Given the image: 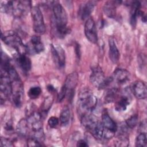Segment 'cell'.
Returning <instances> with one entry per match:
<instances>
[{"mask_svg":"<svg viewBox=\"0 0 147 147\" xmlns=\"http://www.w3.org/2000/svg\"><path fill=\"white\" fill-rule=\"evenodd\" d=\"M55 33L59 38L65 37L69 33L70 30L67 27V13L63 6L58 2H53L52 4Z\"/></svg>","mask_w":147,"mask_h":147,"instance_id":"1","label":"cell"},{"mask_svg":"<svg viewBox=\"0 0 147 147\" xmlns=\"http://www.w3.org/2000/svg\"><path fill=\"white\" fill-rule=\"evenodd\" d=\"M32 7L30 1H5L1 2V11L20 17L26 14Z\"/></svg>","mask_w":147,"mask_h":147,"instance_id":"2","label":"cell"},{"mask_svg":"<svg viewBox=\"0 0 147 147\" xmlns=\"http://www.w3.org/2000/svg\"><path fill=\"white\" fill-rule=\"evenodd\" d=\"M96 104L97 98L90 90L85 88L79 92L78 106L81 116L92 112L96 107Z\"/></svg>","mask_w":147,"mask_h":147,"instance_id":"3","label":"cell"},{"mask_svg":"<svg viewBox=\"0 0 147 147\" xmlns=\"http://www.w3.org/2000/svg\"><path fill=\"white\" fill-rule=\"evenodd\" d=\"M1 39L7 45L14 48L17 53H28L27 46L24 45L20 36L13 30H6L1 34Z\"/></svg>","mask_w":147,"mask_h":147,"instance_id":"4","label":"cell"},{"mask_svg":"<svg viewBox=\"0 0 147 147\" xmlns=\"http://www.w3.org/2000/svg\"><path fill=\"white\" fill-rule=\"evenodd\" d=\"M90 80L91 84L98 89L105 88L113 82L112 77L105 78L101 67L98 65L95 66L91 69Z\"/></svg>","mask_w":147,"mask_h":147,"instance_id":"5","label":"cell"},{"mask_svg":"<svg viewBox=\"0 0 147 147\" xmlns=\"http://www.w3.org/2000/svg\"><path fill=\"white\" fill-rule=\"evenodd\" d=\"M0 92L1 103L2 104L9 97L11 96L12 87L11 81L7 73L2 69H1Z\"/></svg>","mask_w":147,"mask_h":147,"instance_id":"6","label":"cell"},{"mask_svg":"<svg viewBox=\"0 0 147 147\" xmlns=\"http://www.w3.org/2000/svg\"><path fill=\"white\" fill-rule=\"evenodd\" d=\"M30 12L33 20L34 31L38 34H44L45 32L46 28L43 16L40 9L38 6H32L30 9Z\"/></svg>","mask_w":147,"mask_h":147,"instance_id":"7","label":"cell"},{"mask_svg":"<svg viewBox=\"0 0 147 147\" xmlns=\"http://www.w3.org/2000/svg\"><path fill=\"white\" fill-rule=\"evenodd\" d=\"M101 123L104 129L103 140H109L113 137L117 131V125L115 121L106 113L103 114Z\"/></svg>","mask_w":147,"mask_h":147,"instance_id":"8","label":"cell"},{"mask_svg":"<svg viewBox=\"0 0 147 147\" xmlns=\"http://www.w3.org/2000/svg\"><path fill=\"white\" fill-rule=\"evenodd\" d=\"M78 82V75L76 72L69 74L66 78L63 87L65 89L66 96L71 102L75 94V88Z\"/></svg>","mask_w":147,"mask_h":147,"instance_id":"9","label":"cell"},{"mask_svg":"<svg viewBox=\"0 0 147 147\" xmlns=\"http://www.w3.org/2000/svg\"><path fill=\"white\" fill-rule=\"evenodd\" d=\"M51 49L55 64L59 68H63L65 63V53L64 49L60 45L51 44Z\"/></svg>","mask_w":147,"mask_h":147,"instance_id":"10","label":"cell"},{"mask_svg":"<svg viewBox=\"0 0 147 147\" xmlns=\"http://www.w3.org/2000/svg\"><path fill=\"white\" fill-rule=\"evenodd\" d=\"M84 34L88 41L93 44L98 42V33L94 20L92 17H89L84 25Z\"/></svg>","mask_w":147,"mask_h":147,"instance_id":"11","label":"cell"},{"mask_svg":"<svg viewBox=\"0 0 147 147\" xmlns=\"http://www.w3.org/2000/svg\"><path fill=\"white\" fill-rule=\"evenodd\" d=\"M29 129L32 132L43 129L42 122V115L37 111H33L28 115L26 119Z\"/></svg>","mask_w":147,"mask_h":147,"instance_id":"12","label":"cell"},{"mask_svg":"<svg viewBox=\"0 0 147 147\" xmlns=\"http://www.w3.org/2000/svg\"><path fill=\"white\" fill-rule=\"evenodd\" d=\"M26 46L28 48V53H39L44 50V46L41 42V38L37 35L32 36L29 45Z\"/></svg>","mask_w":147,"mask_h":147,"instance_id":"13","label":"cell"},{"mask_svg":"<svg viewBox=\"0 0 147 147\" xmlns=\"http://www.w3.org/2000/svg\"><path fill=\"white\" fill-rule=\"evenodd\" d=\"M15 55V60L20 68L24 72H28L31 69L32 63L27 54L17 53Z\"/></svg>","mask_w":147,"mask_h":147,"instance_id":"14","label":"cell"},{"mask_svg":"<svg viewBox=\"0 0 147 147\" xmlns=\"http://www.w3.org/2000/svg\"><path fill=\"white\" fill-rule=\"evenodd\" d=\"M131 91L137 99H144L146 97V86L142 81L137 80L134 82L131 87Z\"/></svg>","mask_w":147,"mask_h":147,"instance_id":"15","label":"cell"},{"mask_svg":"<svg viewBox=\"0 0 147 147\" xmlns=\"http://www.w3.org/2000/svg\"><path fill=\"white\" fill-rule=\"evenodd\" d=\"M113 81L119 84L126 83L130 79V73L128 71L123 68H117L113 72L112 76Z\"/></svg>","mask_w":147,"mask_h":147,"instance_id":"16","label":"cell"},{"mask_svg":"<svg viewBox=\"0 0 147 147\" xmlns=\"http://www.w3.org/2000/svg\"><path fill=\"white\" fill-rule=\"evenodd\" d=\"M95 7V3L93 1H88L82 5L79 10V15L83 20H87Z\"/></svg>","mask_w":147,"mask_h":147,"instance_id":"17","label":"cell"},{"mask_svg":"<svg viewBox=\"0 0 147 147\" xmlns=\"http://www.w3.org/2000/svg\"><path fill=\"white\" fill-rule=\"evenodd\" d=\"M109 58L113 63H117L119 59V52L116 45L114 39L113 37L109 38Z\"/></svg>","mask_w":147,"mask_h":147,"instance_id":"18","label":"cell"},{"mask_svg":"<svg viewBox=\"0 0 147 147\" xmlns=\"http://www.w3.org/2000/svg\"><path fill=\"white\" fill-rule=\"evenodd\" d=\"M141 3L139 1H133L131 4V10H130V24L131 26L134 28L136 25L137 17L140 16L141 10Z\"/></svg>","mask_w":147,"mask_h":147,"instance_id":"19","label":"cell"},{"mask_svg":"<svg viewBox=\"0 0 147 147\" xmlns=\"http://www.w3.org/2000/svg\"><path fill=\"white\" fill-rule=\"evenodd\" d=\"M121 3L119 1H107L103 6V11L105 14L110 18H113L116 14V7L118 5Z\"/></svg>","mask_w":147,"mask_h":147,"instance_id":"20","label":"cell"},{"mask_svg":"<svg viewBox=\"0 0 147 147\" xmlns=\"http://www.w3.org/2000/svg\"><path fill=\"white\" fill-rule=\"evenodd\" d=\"M130 103V97L127 95H123L115 102L114 108L117 111H123L126 110Z\"/></svg>","mask_w":147,"mask_h":147,"instance_id":"21","label":"cell"},{"mask_svg":"<svg viewBox=\"0 0 147 147\" xmlns=\"http://www.w3.org/2000/svg\"><path fill=\"white\" fill-rule=\"evenodd\" d=\"M17 133L18 134L22 137H25L27 136L29 131V127L26 119L22 118L20 120L17 125Z\"/></svg>","mask_w":147,"mask_h":147,"instance_id":"22","label":"cell"},{"mask_svg":"<svg viewBox=\"0 0 147 147\" xmlns=\"http://www.w3.org/2000/svg\"><path fill=\"white\" fill-rule=\"evenodd\" d=\"M70 110L67 106H65L61 110L60 115V122L62 126L67 125L70 119Z\"/></svg>","mask_w":147,"mask_h":147,"instance_id":"23","label":"cell"},{"mask_svg":"<svg viewBox=\"0 0 147 147\" xmlns=\"http://www.w3.org/2000/svg\"><path fill=\"white\" fill-rule=\"evenodd\" d=\"M135 144L136 146L145 147L146 146V134L145 132H141L137 136Z\"/></svg>","mask_w":147,"mask_h":147,"instance_id":"24","label":"cell"},{"mask_svg":"<svg viewBox=\"0 0 147 147\" xmlns=\"http://www.w3.org/2000/svg\"><path fill=\"white\" fill-rule=\"evenodd\" d=\"M41 93V89L38 86H33L30 88L28 92L29 97L32 99L37 98Z\"/></svg>","mask_w":147,"mask_h":147,"instance_id":"25","label":"cell"},{"mask_svg":"<svg viewBox=\"0 0 147 147\" xmlns=\"http://www.w3.org/2000/svg\"><path fill=\"white\" fill-rule=\"evenodd\" d=\"M53 103V98L52 96L47 97L44 100L42 105H41V111L42 113H46L48 111L49 109L51 108Z\"/></svg>","mask_w":147,"mask_h":147,"instance_id":"26","label":"cell"},{"mask_svg":"<svg viewBox=\"0 0 147 147\" xmlns=\"http://www.w3.org/2000/svg\"><path fill=\"white\" fill-rule=\"evenodd\" d=\"M118 90L117 88H111L109 89L105 96V100L106 102L110 103L113 102L117 96Z\"/></svg>","mask_w":147,"mask_h":147,"instance_id":"27","label":"cell"},{"mask_svg":"<svg viewBox=\"0 0 147 147\" xmlns=\"http://www.w3.org/2000/svg\"><path fill=\"white\" fill-rule=\"evenodd\" d=\"M138 117L137 114H135L131 116L128 119H127L125 122V124L128 128L133 129L137 126L138 123Z\"/></svg>","mask_w":147,"mask_h":147,"instance_id":"28","label":"cell"},{"mask_svg":"<svg viewBox=\"0 0 147 147\" xmlns=\"http://www.w3.org/2000/svg\"><path fill=\"white\" fill-rule=\"evenodd\" d=\"M59 123V119L54 116L50 117L48 121V124L50 127L54 128L56 127Z\"/></svg>","mask_w":147,"mask_h":147,"instance_id":"29","label":"cell"},{"mask_svg":"<svg viewBox=\"0 0 147 147\" xmlns=\"http://www.w3.org/2000/svg\"><path fill=\"white\" fill-rule=\"evenodd\" d=\"M0 146L2 147H5V146L10 147V146H13L14 144H13V142L10 140L5 137H1Z\"/></svg>","mask_w":147,"mask_h":147,"instance_id":"30","label":"cell"},{"mask_svg":"<svg viewBox=\"0 0 147 147\" xmlns=\"http://www.w3.org/2000/svg\"><path fill=\"white\" fill-rule=\"evenodd\" d=\"M27 145L28 146H42V144L32 137H29L27 141Z\"/></svg>","mask_w":147,"mask_h":147,"instance_id":"31","label":"cell"},{"mask_svg":"<svg viewBox=\"0 0 147 147\" xmlns=\"http://www.w3.org/2000/svg\"><path fill=\"white\" fill-rule=\"evenodd\" d=\"M76 146L79 147H86V146H88V145L87 144V142H86L84 140H80L78 141Z\"/></svg>","mask_w":147,"mask_h":147,"instance_id":"32","label":"cell"},{"mask_svg":"<svg viewBox=\"0 0 147 147\" xmlns=\"http://www.w3.org/2000/svg\"><path fill=\"white\" fill-rule=\"evenodd\" d=\"M47 89H48V90L50 92H53L55 91V89L54 87L52 86L51 85V84H49V85H48V86H47Z\"/></svg>","mask_w":147,"mask_h":147,"instance_id":"33","label":"cell"},{"mask_svg":"<svg viewBox=\"0 0 147 147\" xmlns=\"http://www.w3.org/2000/svg\"><path fill=\"white\" fill-rule=\"evenodd\" d=\"M76 52H77L76 53V55H77V56L78 57H80V49H79V45H76Z\"/></svg>","mask_w":147,"mask_h":147,"instance_id":"34","label":"cell"}]
</instances>
